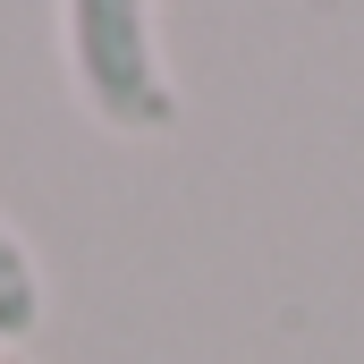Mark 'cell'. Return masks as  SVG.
Here are the masks:
<instances>
[{
  "label": "cell",
  "mask_w": 364,
  "mask_h": 364,
  "mask_svg": "<svg viewBox=\"0 0 364 364\" xmlns=\"http://www.w3.org/2000/svg\"><path fill=\"white\" fill-rule=\"evenodd\" d=\"M60 51H68L77 102L110 136H170L178 127V85L161 68L153 9H136V0H68L60 9Z\"/></svg>",
  "instance_id": "cell-1"
},
{
  "label": "cell",
  "mask_w": 364,
  "mask_h": 364,
  "mask_svg": "<svg viewBox=\"0 0 364 364\" xmlns=\"http://www.w3.org/2000/svg\"><path fill=\"white\" fill-rule=\"evenodd\" d=\"M43 322V272H34V246L17 237V220L0 212V348L26 339Z\"/></svg>",
  "instance_id": "cell-2"
}]
</instances>
